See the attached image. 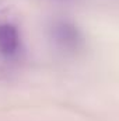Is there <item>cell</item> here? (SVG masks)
Wrapping results in <instances>:
<instances>
[{
    "instance_id": "1",
    "label": "cell",
    "mask_w": 119,
    "mask_h": 121,
    "mask_svg": "<svg viewBox=\"0 0 119 121\" xmlns=\"http://www.w3.org/2000/svg\"><path fill=\"white\" fill-rule=\"evenodd\" d=\"M49 37L52 42L64 52H76L83 45V35L76 24L69 20H55L49 27Z\"/></svg>"
},
{
    "instance_id": "2",
    "label": "cell",
    "mask_w": 119,
    "mask_h": 121,
    "mask_svg": "<svg viewBox=\"0 0 119 121\" xmlns=\"http://www.w3.org/2000/svg\"><path fill=\"white\" fill-rule=\"evenodd\" d=\"M21 51V35L11 23H0V55L6 59L18 56Z\"/></svg>"
}]
</instances>
